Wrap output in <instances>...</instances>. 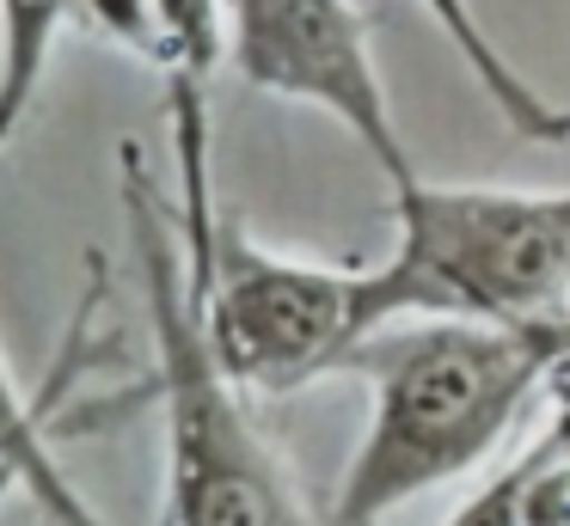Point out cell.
<instances>
[{"label":"cell","mask_w":570,"mask_h":526,"mask_svg":"<svg viewBox=\"0 0 570 526\" xmlns=\"http://www.w3.org/2000/svg\"><path fill=\"white\" fill-rule=\"evenodd\" d=\"M521 489H528V447H521L503 472L484 477L442 526H521Z\"/></svg>","instance_id":"obj_9"},{"label":"cell","mask_w":570,"mask_h":526,"mask_svg":"<svg viewBox=\"0 0 570 526\" xmlns=\"http://www.w3.org/2000/svg\"><path fill=\"white\" fill-rule=\"evenodd\" d=\"M13 489H26V477L13 472V459H0V502L13 496Z\"/></svg>","instance_id":"obj_11"},{"label":"cell","mask_w":570,"mask_h":526,"mask_svg":"<svg viewBox=\"0 0 570 526\" xmlns=\"http://www.w3.org/2000/svg\"><path fill=\"white\" fill-rule=\"evenodd\" d=\"M75 343H80V325H75V337H68L62 367H56V379L43 386L38 404L26 398L13 361H7V349H0V459H13V472L26 477V496L43 508L50 526H105L99 508L75 489V477L62 472V459H56V447H50V404H56V391L68 386Z\"/></svg>","instance_id":"obj_6"},{"label":"cell","mask_w":570,"mask_h":526,"mask_svg":"<svg viewBox=\"0 0 570 526\" xmlns=\"http://www.w3.org/2000/svg\"><path fill=\"white\" fill-rule=\"evenodd\" d=\"M570 343L558 325H460L405 318L350 355L368 379V428L350 453L325 526H381L430 489H448L497 459Z\"/></svg>","instance_id":"obj_1"},{"label":"cell","mask_w":570,"mask_h":526,"mask_svg":"<svg viewBox=\"0 0 570 526\" xmlns=\"http://www.w3.org/2000/svg\"><path fill=\"white\" fill-rule=\"evenodd\" d=\"M546 416L570 423V343H564V355H558V367H552V386H546Z\"/></svg>","instance_id":"obj_10"},{"label":"cell","mask_w":570,"mask_h":526,"mask_svg":"<svg viewBox=\"0 0 570 526\" xmlns=\"http://www.w3.org/2000/svg\"><path fill=\"white\" fill-rule=\"evenodd\" d=\"M399 239L374 264L386 325H558L570 318V190L430 183L393 190Z\"/></svg>","instance_id":"obj_4"},{"label":"cell","mask_w":570,"mask_h":526,"mask_svg":"<svg viewBox=\"0 0 570 526\" xmlns=\"http://www.w3.org/2000/svg\"><path fill=\"white\" fill-rule=\"evenodd\" d=\"M124 215L154 330V391L166 423V508L160 526H307L283 459L252 423L246 391L215 361L203 330L178 208L160 196L148 159L124 141Z\"/></svg>","instance_id":"obj_2"},{"label":"cell","mask_w":570,"mask_h":526,"mask_svg":"<svg viewBox=\"0 0 570 526\" xmlns=\"http://www.w3.org/2000/svg\"><path fill=\"white\" fill-rule=\"evenodd\" d=\"M417 7L442 24V37L454 43V56H460V68L472 73V86L491 98V110L521 135V141H533V147L570 141V110L552 105L540 86L521 80L515 61L503 56V43L491 37V24L479 19V7H472V0H417Z\"/></svg>","instance_id":"obj_7"},{"label":"cell","mask_w":570,"mask_h":526,"mask_svg":"<svg viewBox=\"0 0 570 526\" xmlns=\"http://www.w3.org/2000/svg\"><path fill=\"white\" fill-rule=\"evenodd\" d=\"M68 31V0H0V159L38 110L56 37Z\"/></svg>","instance_id":"obj_8"},{"label":"cell","mask_w":570,"mask_h":526,"mask_svg":"<svg viewBox=\"0 0 570 526\" xmlns=\"http://www.w3.org/2000/svg\"><path fill=\"white\" fill-rule=\"evenodd\" d=\"M222 31L227 61L252 92L332 117L381 166L386 190L417 178L356 0H222Z\"/></svg>","instance_id":"obj_5"},{"label":"cell","mask_w":570,"mask_h":526,"mask_svg":"<svg viewBox=\"0 0 570 526\" xmlns=\"http://www.w3.org/2000/svg\"><path fill=\"white\" fill-rule=\"evenodd\" d=\"M178 239L190 264L215 361L246 398H288L344 374L350 355L386 330L374 264H320L252 239L215 208L209 141L178 147Z\"/></svg>","instance_id":"obj_3"}]
</instances>
